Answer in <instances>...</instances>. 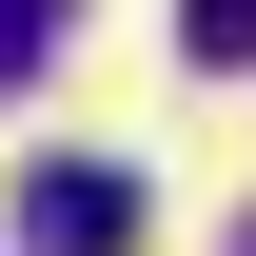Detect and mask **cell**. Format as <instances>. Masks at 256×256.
Segmentation results:
<instances>
[{
	"label": "cell",
	"mask_w": 256,
	"mask_h": 256,
	"mask_svg": "<svg viewBox=\"0 0 256 256\" xmlns=\"http://www.w3.org/2000/svg\"><path fill=\"white\" fill-rule=\"evenodd\" d=\"M20 256H138V178L118 158H40L20 178Z\"/></svg>",
	"instance_id": "cell-1"
},
{
	"label": "cell",
	"mask_w": 256,
	"mask_h": 256,
	"mask_svg": "<svg viewBox=\"0 0 256 256\" xmlns=\"http://www.w3.org/2000/svg\"><path fill=\"white\" fill-rule=\"evenodd\" d=\"M60 40H79V0H0V98H20L40 60H60Z\"/></svg>",
	"instance_id": "cell-2"
},
{
	"label": "cell",
	"mask_w": 256,
	"mask_h": 256,
	"mask_svg": "<svg viewBox=\"0 0 256 256\" xmlns=\"http://www.w3.org/2000/svg\"><path fill=\"white\" fill-rule=\"evenodd\" d=\"M178 60H217V79H236V60H256V0H178Z\"/></svg>",
	"instance_id": "cell-3"
}]
</instances>
